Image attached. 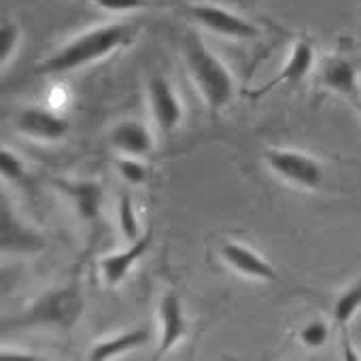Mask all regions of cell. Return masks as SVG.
Here are the masks:
<instances>
[{"instance_id": "6da1fadb", "label": "cell", "mask_w": 361, "mask_h": 361, "mask_svg": "<svg viewBox=\"0 0 361 361\" xmlns=\"http://www.w3.org/2000/svg\"><path fill=\"white\" fill-rule=\"evenodd\" d=\"M136 35H138V26L132 24H106V26L90 28L73 37L62 47H58L51 56H47L37 66V75L39 77L68 75L79 68H85L132 45L136 41Z\"/></svg>"}, {"instance_id": "7a4b0ae2", "label": "cell", "mask_w": 361, "mask_h": 361, "mask_svg": "<svg viewBox=\"0 0 361 361\" xmlns=\"http://www.w3.org/2000/svg\"><path fill=\"white\" fill-rule=\"evenodd\" d=\"M85 310V298L77 281L56 285L47 291H43L18 319L11 323L5 321V327H18V329H58L68 331L73 329Z\"/></svg>"}, {"instance_id": "3957f363", "label": "cell", "mask_w": 361, "mask_h": 361, "mask_svg": "<svg viewBox=\"0 0 361 361\" xmlns=\"http://www.w3.org/2000/svg\"><path fill=\"white\" fill-rule=\"evenodd\" d=\"M185 66L188 73L202 96L209 111L217 117L230 106L236 96V83L228 66L198 39L190 37L185 45Z\"/></svg>"}, {"instance_id": "277c9868", "label": "cell", "mask_w": 361, "mask_h": 361, "mask_svg": "<svg viewBox=\"0 0 361 361\" xmlns=\"http://www.w3.org/2000/svg\"><path fill=\"white\" fill-rule=\"evenodd\" d=\"M266 166L285 183L300 190H317L323 183L325 170L321 161L298 149H279L268 147L262 153Z\"/></svg>"}, {"instance_id": "5b68a950", "label": "cell", "mask_w": 361, "mask_h": 361, "mask_svg": "<svg viewBox=\"0 0 361 361\" xmlns=\"http://www.w3.org/2000/svg\"><path fill=\"white\" fill-rule=\"evenodd\" d=\"M188 16L200 24L202 28H207L209 32L224 37V39H236V41H253L259 30L245 18L217 7V5H190L188 7Z\"/></svg>"}, {"instance_id": "8992f818", "label": "cell", "mask_w": 361, "mask_h": 361, "mask_svg": "<svg viewBox=\"0 0 361 361\" xmlns=\"http://www.w3.org/2000/svg\"><path fill=\"white\" fill-rule=\"evenodd\" d=\"M0 245L5 255H32L45 249L43 234L35 230V226L26 224L9 207L7 198H3V211H0Z\"/></svg>"}, {"instance_id": "52a82bcc", "label": "cell", "mask_w": 361, "mask_h": 361, "mask_svg": "<svg viewBox=\"0 0 361 361\" xmlns=\"http://www.w3.org/2000/svg\"><path fill=\"white\" fill-rule=\"evenodd\" d=\"M147 100L155 126L164 134H172L183 121V102L164 75H153L147 85Z\"/></svg>"}, {"instance_id": "ba28073f", "label": "cell", "mask_w": 361, "mask_h": 361, "mask_svg": "<svg viewBox=\"0 0 361 361\" xmlns=\"http://www.w3.org/2000/svg\"><path fill=\"white\" fill-rule=\"evenodd\" d=\"M13 123L20 134L41 142H58L66 138L71 130L68 119L47 106H24Z\"/></svg>"}, {"instance_id": "9c48e42d", "label": "cell", "mask_w": 361, "mask_h": 361, "mask_svg": "<svg viewBox=\"0 0 361 361\" xmlns=\"http://www.w3.org/2000/svg\"><path fill=\"white\" fill-rule=\"evenodd\" d=\"M54 188L68 200L81 221L94 224L100 217L104 190L94 178H56Z\"/></svg>"}, {"instance_id": "30bf717a", "label": "cell", "mask_w": 361, "mask_h": 361, "mask_svg": "<svg viewBox=\"0 0 361 361\" xmlns=\"http://www.w3.org/2000/svg\"><path fill=\"white\" fill-rule=\"evenodd\" d=\"M317 79L323 90L344 96L353 102H357L361 96L359 68L344 56H325L317 68Z\"/></svg>"}, {"instance_id": "8fae6325", "label": "cell", "mask_w": 361, "mask_h": 361, "mask_svg": "<svg viewBox=\"0 0 361 361\" xmlns=\"http://www.w3.org/2000/svg\"><path fill=\"white\" fill-rule=\"evenodd\" d=\"M157 319H159V340H157L155 359H159L168 350H172L188 334V317H185V308H183V302H180L178 293L166 291L159 298Z\"/></svg>"}, {"instance_id": "7c38bea8", "label": "cell", "mask_w": 361, "mask_h": 361, "mask_svg": "<svg viewBox=\"0 0 361 361\" xmlns=\"http://www.w3.org/2000/svg\"><path fill=\"white\" fill-rule=\"evenodd\" d=\"M219 257L230 270H234L236 274H240L245 279L264 281V283H272L279 279L274 266L266 257H262L255 249H251L243 243H234V240L221 243Z\"/></svg>"}, {"instance_id": "4fadbf2b", "label": "cell", "mask_w": 361, "mask_h": 361, "mask_svg": "<svg viewBox=\"0 0 361 361\" xmlns=\"http://www.w3.org/2000/svg\"><path fill=\"white\" fill-rule=\"evenodd\" d=\"M151 243H153V230H147L138 240L128 243V247L123 251L104 255L98 262V272H100L102 283L106 287H119L126 281V276L130 274V270L147 255Z\"/></svg>"}, {"instance_id": "5bb4252c", "label": "cell", "mask_w": 361, "mask_h": 361, "mask_svg": "<svg viewBox=\"0 0 361 361\" xmlns=\"http://www.w3.org/2000/svg\"><path fill=\"white\" fill-rule=\"evenodd\" d=\"M314 62H317L314 45L308 39L295 41L293 47H291V54H289L287 62L283 64V68L279 71V75L272 81H268L266 85H262L259 90H255L253 98H259V96L268 94L270 90L279 87V85H298V83H302L314 71Z\"/></svg>"}, {"instance_id": "9a60e30c", "label": "cell", "mask_w": 361, "mask_h": 361, "mask_svg": "<svg viewBox=\"0 0 361 361\" xmlns=\"http://www.w3.org/2000/svg\"><path fill=\"white\" fill-rule=\"evenodd\" d=\"M111 147L126 157H149L155 149L153 132L138 119H123L115 123L109 134Z\"/></svg>"}, {"instance_id": "2e32d148", "label": "cell", "mask_w": 361, "mask_h": 361, "mask_svg": "<svg viewBox=\"0 0 361 361\" xmlns=\"http://www.w3.org/2000/svg\"><path fill=\"white\" fill-rule=\"evenodd\" d=\"M149 340H151V331L147 327L128 329V331H121V334H115V336H109V338L96 342L92 346V350L87 353V357L94 359V361L115 359V357H121V355H126V353H130L134 348L145 346Z\"/></svg>"}, {"instance_id": "e0dca14e", "label": "cell", "mask_w": 361, "mask_h": 361, "mask_svg": "<svg viewBox=\"0 0 361 361\" xmlns=\"http://www.w3.org/2000/svg\"><path fill=\"white\" fill-rule=\"evenodd\" d=\"M359 310H361V276L355 279L348 287H344L334 300L331 314H334V323L340 327L342 334H348L346 329Z\"/></svg>"}, {"instance_id": "ac0fdd59", "label": "cell", "mask_w": 361, "mask_h": 361, "mask_svg": "<svg viewBox=\"0 0 361 361\" xmlns=\"http://www.w3.org/2000/svg\"><path fill=\"white\" fill-rule=\"evenodd\" d=\"M117 224H119V230L123 234V238L128 243H134L142 236V230H140V221H138V215H136V209H134V202L128 194H123L119 198V204H117Z\"/></svg>"}, {"instance_id": "d6986e66", "label": "cell", "mask_w": 361, "mask_h": 361, "mask_svg": "<svg viewBox=\"0 0 361 361\" xmlns=\"http://www.w3.org/2000/svg\"><path fill=\"white\" fill-rule=\"evenodd\" d=\"M298 340L306 348H321L329 340V325L323 319H310L298 329Z\"/></svg>"}, {"instance_id": "ffe728a7", "label": "cell", "mask_w": 361, "mask_h": 361, "mask_svg": "<svg viewBox=\"0 0 361 361\" xmlns=\"http://www.w3.org/2000/svg\"><path fill=\"white\" fill-rule=\"evenodd\" d=\"M117 172L130 185H145L149 180V168L140 157H126L117 159Z\"/></svg>"}, {"instance_id": "44dd1931", "label": "cell", "mask_w": 361, "mask_h": 361, "mask_svg": "<svg viewBox=\"0 0 361 361\" xmlns=\"http://www.w3.org/2000/svg\"><path fill=\"white\" fill-rule=\"evenodd\" d=\"M0 172H3L5 180L22 183L28 174V168L16 151H11L9 147H3V151H0Z\"/></svg>"}, {"instance_id": "7402d4cb", "label": "cell", "mask_w": 361, "mask_h": 361, "mask_svg": "<svg viewBox=\"0 0 361 361\" xmlns=\"http://www.w3.org/2000/svg\"><path fill=\"white\" fill-rule=\"evenodd\" d=\"M20 39H22V30L18 22L5 20L3 26H0V62H3V66H7L13 54L18 51Z\"/></svg>"}, {"instance_id": "603a6c76", "label": "cell", "mask_w": 361, "mask_h": 361, "mask_svg": "<svg viewBox=\"0 0 361 361\" xmlns=\"http://www.w3.org/2000/svg\"><path fill=\"white\" fill-rule=\"evenodd\" d=\"M90 3L106 13H130V11H142L149 7H155L153 0H90Z\"/></svg>"}, {"instance_id": "cb8c5ba5", "label": "cell", "mask_w": 361, "mask_h": 361, "mask_svg": "<svg viewBox=\"0 0 361 361\" xmlns=\"http://www.w3.org/2000/svg\"><path fill=\"white\" fill-rule=\"evenodd\" d=\"M355 104H357V106H359V111H361V96H359V100H357Z\"/></svg>"}]
</instances>
